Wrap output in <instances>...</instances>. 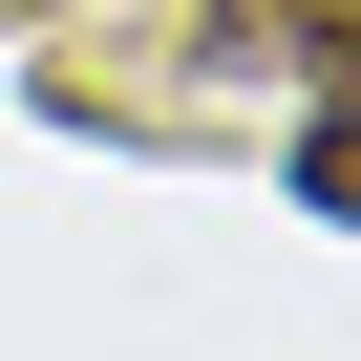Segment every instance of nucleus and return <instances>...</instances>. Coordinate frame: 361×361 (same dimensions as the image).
<instances>
[{
	"mask_svg": "<svg viewBox=\"0 0 361 361\" xmlns=\"http://www.w3.org/2000/svg\"><path fill=\"white\" fill-rule=\"evenodd\" d=\"M213 43L276 85H361V0H213Z\"/></svg>",
	"mask_w": 361,
	"mask_h": 361,
	"instance_id": "obj_1",
	"label": "nucleus"
},
{
	"mask_svg": "<svg viewBox=\"0 0 361 361\" xmlns=\"http://www.w3.org/2000/svg\"><path fill=\"white\" fill-rule=\"evenodd\" d=\"M298 213H361V85H319V128H298Z\"/></svg>",
	"mask_w": 361,
	"mask_h": 361,
	"instance_id": "obj_2",
	"label": "nucleus"
}]
</instances>
